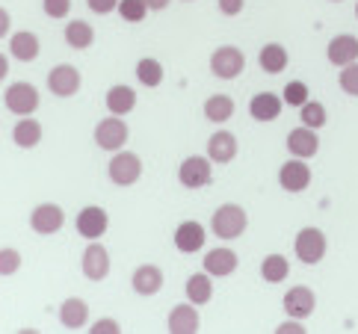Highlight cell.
<instances>
[{
    "label": "cell",
    "mask_w": 358,
    "mask_h": 334,
    "mask_svg": "<svg viewBox=\"0 0 358 334\" xmlns=\"http://www.w3.org/2000/svg\"><path fill=\"white\" fill-rule=\"evenodd\" d=\"M246 225H249V216L240 204H220L210 216V231L213 237L220 240H237L246 234Z\"/></svg>",
    "instance_id": "6da1fadb"
},
{
    "label": "cell",
    "mask_w": 358,
    "mask_h": 334,
    "mask_svg": "<svg viewBox=\"0 0 358 334\" xmlns=\"http://www.w3.org/2000/svg\"><path fill=\"white\" fill-rule=\"evenodd\" d=\"M127 139H131V127H127V122L122 119V115H107V119H101L95 124V145L101 151H110L116 154L127 145Z\"/></svg>",
    "instance_id": "7a4b0ae2"
},
{
    "label": "cell",
    "mask_w": 358,
    "mask_h": 334,
    "mask_svg": "<svg viewBox=\"0 0 358 334\" xmlns=\"http://www.w3.org/2000/svg\"><path fill=\"white\" fill-rule=\"evenodd\" d=\"M326 249H329L326 234L320 228H314V225L302 228L296 234V240H293V254H296L299 263H305V266H317L320 261L326 258Z\"/></svg>",
    "instance_id": "3957f363"
},
{
    "label": "cell",
    "mask_w": 358,
    "mask_h": 334,
    "mask_svg": "<svg viewBox=\"0 0 358 334\" xmlns=\"http://www.w3.org/2000/svg\"><path fill=\"white\" fill-rule=\"evenodd\" d=\"M107 177L116 187H134L139 177H143V157L134 151H124V148L116 151L107 166Z\"/></svg>",
    "instance_id": "277c9868"
},
{
    "label": "cell",
    "mask_w": 358,
    "mask_h": 334,
    "mask_svg": "<svg viewBox=\"0 0 358 334\" xmlns=\"http://www.w3.org/2000/svg\"><path fill=\"white\" fill-rule=\"evenodd\" d=\"M213 181V160L208 154H193V157H187L181 166H178V184L184 189H201Z\"/></svg>",
    "instance_id": "5b68a950"
},
{
    "label": "cell",
    "mask_w": 358,
    "mask_h": 334,
    "mask_svg": "<svg viewBox=\"0 0 358 334\" xmlns=\"http://www.w3.org/2000/svg\"><path fill=\"white\" fill-rule=\"evenodd\" d=\"M243 68H246V54L234 45H222L210 54V71L220 80H237Z\"/></svg>",
    "instance_id": "8992f818"
},
{
    "label": "cell",
    "mask_w": 358,
    "mask_h": 334,
    "mask_svg": "<svg viewBox=\"0 0 358 334\" xmlns=\"http://www.w3.org/2000/svg\"><path fill=\"white\" fill-rule=\"evenodd\" d=\"M3 104L12 115H33L39 110V89L27 80H18V83H9L6 92H3Z\"/></svg>",
    "instance_id": "52a82bcc"
},
{
    "label": "cell",
    "mask_w": 358,
    "mask_h": 334,
    "mask_svg": "<svg viewBox=\"0 0 358 334\" xmlns=\"http://www.w3.org/2000/svg\"><path fill=\"white\" fill-rule=\"evenodd\" d=\"M62 225H66V213H62V208L54 201L36 204L30 213V228H33V234H39V237H54Z\"/></svg>",
    "instance_id": "ba28073f"
},
{
    "label": "cell",
    "mask_w": 358,
    "mask_h": 334,
    "mask_svg": "<svg viewBox=\"0 0 358 334\" xmlns=\"http://www.w3.org/2000/svg\"><path fill=\"white\" fill-rule=\"evenodd\" d=\"M80 83H83L80 71L74 66H69V62H59V66H54L48 71V89L57 98H74L80 92Z\"/></svg>",
    "instance_id": "9c48e42d"
},
{
    "label": "cell",
    "mask_w": 358,
    "mask_h": 334,
    "mask_svg": "<svg viewBox=\"0 0 358 334\" xmlns=\"http://www.w3.org/2000/svg\"><path fill=\"white\" fill-rule=\"evenodd\" d=\"M278 184H281V189H285V192H290V196L305 192L311 187V166L305 160H299V157H290L287 163H281Z\"/></svg>",
    "instance_id": "30bf717a"
},
{
    "label": "cell",
    "mask_w": 358,
    "mask_h": 334,
    "mask_svg": "<svg viewBox=\"0 0 358 334\" xmlns=\"http://www.w3.org/2000/svg\"><path fill=\"white\" fill-rule=\"evenodd\" d=\"M110 252L107 246H101L98 240H89L86 252L80 254V273L89 278V281H104L110 275Z\"/></svg>",
    "instance_id": "8fae6325"
},
{
    "label": "cell",
    "mask_w": 358,
    "mask_h": 334,
    "mask_svg": "<svg viewBox=\"0 0 358 334\" xmlns=\"http://www.w3.org/2000/svg\"><path fill=\"white\" fill-rule=\"evenodd\" d=\"M74 228H78V234L83 240H101L107 234L110 228V216L104 208H98V204H89L78 213V219H74Z\"/></svg>",
    "instance_id": "7c38bea8"
},
{
    "label": "cell",
    "mask_w": 358,
    "mask_h": 334,
    "mask_svg": "<svg viewBox=\"0 0 358 334\" xmlns=\"http://www.w3.org/2000/svg\"><path fill=\"white\" fill-rule=\"evenodd\" d=\"M281 307H285V314L293 317V319H308L314 314V307H317V296H314V290L311 287H290L285 293V299H281Z\"/></svg>",
    "instance_id": "4fadbf2b"
},
{
    "label": "cell",
    "mask_w": 358,
    "mask_h": 334,
    "mask_svg": "<svg viewBox=\"0 0 358 334\" xmlns=\"http://www.w3.org/2000/svg\"><path fill=\"white\" fill-rule=\"evenodd\" d=\"M201 328V317H199V305H175L166 319V331L169 334H196Z\"/></svg>",
    "instance_id": "5bb4252c"
},
{
    "label": "cell",
    "mask_w": 358,
    "mask_h": 334,
    "mask_svg": "<svg viewBox=\"0 0 358 334\" xmlns=\"http://www.w3.org/2000/svg\"><path fill=\"white\" fill-rule=\"evenodd\" d=\"M204 240H208V231H204L201 222L187 219L175 228V249L181 254H196L204 249Z\"/></svg>",
    "instance_id": "9a60e30c"
},
{
    "label": "cell",
    "mask_w": 358,
    "mask_h": 334,
    "mask_svg": "<svg viewBox=\"0 0 358 334\" xmlns=\"http://www.w3.org/2000/svg\"><path fill=\"white\" fill-rule=\"evenodd\" d=\"M287 151H290V157H299V160H311L314 154L320 151V136L314 127H293V131L287 133Z\"/></svg>",
    "instance_id": "2e32d148"
},
{
    "label": "cell",
    "mask_w": 358,
    "mask_h": 334,
    "mask_svg": "<svg viewBox=\"0 0 358 334\" xmlns=\"http://www.w3.org/2000/svg\"><path fill=\"white\" fill-rule=\"evenodd\" d=\"M163 269L155 266V263H143V266H136L134 269V275H131V287L136 296H157V293L163 290Z\"/></svg>",
    "instance_id": "e0dca14e"
},
{
    "label": "cell",
    "mask_w": 358,
    "mask_h": 334,
    "mask_svg": "<svg viewBox=\"0 0 358 334\" xmlns=\"http://www.w3.org/2000/svg\"><path fill=\"white\" fill-rule=\"evenodd\" d=\"M237 266H240V254L228 246L210 249L204 254V273H210L213 278H228L231 273H237Z\"/></svg>",
    "instance_id": "ac0fdd59"
},
{
    "label": "cell",
    "mask_w": 358,
    "mask_h": 334,
    "mask_svg": "<svg viewBox=\"0 0 358 334\" xmlns=\"http://www.w3.org/2000/svg\"><path fill=\"white\" fill-rule=\"evenodd\" d=\"M326 59L331 62V66H338V68L350 66V62H358V38L350 36V33L335 36L326 45Z\"/></svg>",
    "instance_id": "d6986e66"
},
{
    "label": "cell",
    "mask_w": 358,
    "mask_h": 334,
    "mask_svg": "<svg viewBox=\"0 0 358 334\" xmlns=\"http://www.w3.org/2000/svg\"><path fill=\"white\" fill-rule=\"evenodd\" d=\"M281 110H285V101H281L275 92H258L249 101V115L255 122H261V124L275 122L281 115Z\"/></svg>",
    "instance_id": "ffe728a7"
},
{
    "label": "cell",
    "mask_w": 358,
    "mask_h": 334,
    "mask_svg": "<svg viewBox=\"0 0 358 334\" xmlns=\"http://www.w3.org/2000/svg\"><path fill=\"white\" fill-rule=\"evenodd\" d=\"M39 50H42L39 36L30 33V30H18V33L9 36V54H12V59L33 62L36 57H39Z\"/></svg>",
    "instance_id": "44dd1931"
},
{
    "label": "cell",
    "mask_w": 358,
    "mask_h": 334,
    "mask_svg": "<svg viewBox=\"0 0 358 334\" xmlns=\"http://www.w3.org/2000/svg\"><path fill=\"white\" fill-rule=\"evenodd\" d=\"M237 151H240V145H237V136L231 131H216L208 139V157L213 163H222V166L231 163L237 157Z\"/></svg>",
    "instance_id": "7402d4cb"
},
{
    "label": "cell",
    "mask_w": 358,
    "mask_h": 334,
    "mask_svg": "<svg viewBox=\"0 0 358 334\" xmlns=\"http://www.w3.org/2000/svg\"><path fill=\"white\" fill-rule=\"evenodd\" d=\"M42 124L33 119V115H21V119L15 122V127H12V143H15L18 148L24 151H33L36 145L42 143Z\"/></svg>",
    "instance_id": "603a6c76"
},
{
    "label": "cell",
    "mask_w": 358,
    "mask_h": 334,
    "mask_svg": "<svg viewBox=\"0 0 358 334\" xmlns=\"http://www.w3.org/2000/svg\"><path fill=\"white\" fill-rule=\"evenodd\" d=\"M59 323L62 328H83L89 323V305L80 296H69L59 302Z\"/></svg>",
    "instance_id": "cb8c5ba5"
},
{
    "label": "cell",
    "mask_w": 358,
    "mask_h": 334,
    "mask_svg": "<svg viewBox=\"0 0 358 334\" xmlns=\"http://www.w3.org/2000/svg\"><path fill=\"white\" fill-rule=\"evenodd\" d=\"M104 104H107V110H110L113 115H127V112H134V107H136V89L124 86V83L110 86L107 95H104Z\"/></svg>",
    "instance_id": "d4e9b609"
},
{
    "label": "cell",
    "mask_w": 358,
    "mask_h": 334,
    "mask_svg": "<svg viewBox=\"0 0 358 334\" xmlns=\"http://www.w3.org/2000/svg\"><path fill=\"white\" fill-rule=\"evenodd\" d=\"M287 62H290L287 48L278 45V42H266V45L261 48V54H258V66H261L266 74H281V71L287 68Z\"/></svg>",
    "instance_id": "484cf974"
},
{
    "label": "cell",
    "mask_w": 358,
    "mask_h": 334,
    "mask_svg": "<svg viewBox=\"0 0 358 334\" xmlns=\"http://www.w3.org/2000/svg\"><path fill=\"white\" fill-rule=\"evenodd\" d=\"M204 119L213 122V124H225V122H231V115H234V101L228 98V95H210L208 101H204Z\"/></svg>",
    "instance_id": "4316f807"
},
{
    "label": "cell",
    "mask_w": 358,
    "mask_h": 334,
    "mask_svg": "<svg viewBox=\"0 0 358 334\" xmlns=\"http://www.w3.org/2000/svg\"><path fill=\"white\" fill-rule=\"evenodd\" d=\"M213 275L210 273H196L187 278V302L193 305H208L213 299Z\"/></svg>",
    "instance_id": "83f0119b"
},
{
    "label": "cell",
    "mask_w": 358,
    "mask_h": 334,
    "mask_svg": "<svg viewBox=\"0 0 358 334\" xmlns=\"http://www.w3.org/2000/svg\"><path fill=\"white\" fill-rule=\"evenodd\" d=\"M66 45L74 50H86L95 45V30L89 21H69L66 24Z\"/></svg>",
    "instance_id": "f1b7e54d"
},
{
    "label": "cell",
    "mask_w": 358,
    "mask_h": 334,
    "mask_svg": "<svg viewBox=\"0 0 358 334\" xmlns=\"http://www.w3.org/2000/svg\"><path fill=\"white\" fill-rule=\"evenodd\" d=\"M287 275H290V261L285 254H266L261 263V278L266 284H281Z\"/></svg>",
    "instance_id": "f546056e"
},
{
    "label": "cell",
    "mask_w": 358,
    "mask_h": 334,
    "mask_svg": "<svg viewBox=\"0 0 358 334\" xmlns=\"http://www.w3.org/2000/svg\"><path fill=\"white\" fill-rule=\"evenodd\" d=\"M136 80L143 83V86H148V89H155V86H160L163 83V77H166V71H163V62L160 59H155V57H143L136 62Z\"/></svg>",
    "instance_id": "4dcf8cb0"
},
{
    "label": "cell",
    "mask_w": 358,
    "mask_h": 334,
    "mask_svg": "<svg viewBox=\"0 0 358 334\" xmlns=\"http://www.w3.org/2000/svg\"><path fill=\"white\" fill-rule=\"evenodd\" d=\"M299 119H302V124L305 127H314V131H320L326 122H329V112H326V107L320 104V101H305V104L299 107Z\"/></svg>",
    "instance_id": "1f68e13d"
},
{
    "label": "cell",
    "mask_w": 358,
    "mask_h": 334,
    "mask_svg": "<svg viewBox=\"0 0 358 334\" xmlns=\"http://www.w3.org/2000/svg\"><path fill=\"white\" fill-rule=\"evenodd\" d=\"M116 12L122 15V21H127V24H143L151 9H148L145 0H119Z\"/></svg>",
    "instance_id": "d6a6232c"
},
{
    "label": "cell",
    "mask_w": 358,
    "mask_h": 334,
    "mask_svg": "<svg viewBox=\"0 0 358 334\" xmlns=\"http://www.w3.org/2000/svg\"><path fill=\"white\" fill-rule=\"evenodd\" d=\"M308 95H311V92H308V86H305L302 80H290V83L285 86V92H281V101H285L287 107H296V110H299L305 101H308Z\"/></svg>",
    "instance_id": "836d02e7"
},
{
    "label": "cell",
    "mask_w": 358,
    "mask_h": 334,
    "mask_svg": "<svg viewBox=\"0 0 358 334\" xmlns=\"http://www.w3.org/2000/svg\"><path fill=\"white\" fill-rule=\"evenodd\" d=\"M338 86H341V92H347L350 98H358V62H350V66L341 68Z\"/></svg>",
    "instance_id": "e575fe53"
},
{
    "label": "cell",
    "mask_w": 358,
    "mask_h": 334,
    "mask_svg": "<svg viewBox=\"0 0 358 334\" xmlns=\"http://www.w3.org/2000/svg\"><path fill=\"white\" fill-rule=\"evenodd\" d=\"M21 252L18 249H12V246H3L0 249V275L9 278V275H15L18 269H21Z\"/></svg>",
    "instance_id": "d590c367"
},
{
    "label": "cell",
    "mask_w": 358,
    "mask_h": 334,
    "mask_svg": "<svg viewBox=\"0 0 358 334\" xmlns=\"http://www.w3.org/2000/svg\"><path fill=\"white\" fill-rule=\"evenodd\" d=\"M42 12L48 18H66L71 12V0H42Z\"/></svg>",
    "instance_id": "8d00e7d4"
},
{
    "label": "cell",
    "mask_w": 358,
    "mask_h": 334,
    "mask_svg": "<svg viewBox=\"0 0 358 334\" xmlns=\"http://www.w3.org/2000/svg\"><path fill=\"white\" fill-rule=\"evenodd\" d=\"M119 331H122V326H119V319H113V317H101L89 326V334H119Z\"/></svg>",
    "instance_id": "74e56055"
},
{
    "label": "cell",
    "mask_w": 358,
    "mask_h": 334,
    "mask_svg": "<svg viewBox=\"0 0 358 334\" xmlns=\"http://www.w3.org/2000/svg\"><path fill=\"white\" fill-rule=\"evenodd\" d=\"M89 12H95V15H110L113 9L119 6V0H86Z\"/></svg>",
    "instance_id": "f35d334b"
},
{
    "label": "cell",
    "mask_w": 358,
    "mask_h": 334,
    "mask_svg": "<svg viewBox=\"0 0 358 334\" xmlns=\"http://www.w3.org/2000/svg\"><path fill=\"white\" fill-rule=\"evenodd\" d=\"M243 6H246V0H220V12L228 18H234L243 12Z\"/></svg>",
    "instance_id": "ab89813d"
},
{
    "label": "cell",
    "mask_w": 358,
    "mask_h": 334,
    "mask_svg": "<svg viewBox=\"0 0 358 334\" xmlns=\"http://www.w3.org/2000/svg\"><path fill=\"white\" fill-rule=\"evenodd\" d=\"M278 334H305V328H302V319H287V323H281L278 328H275Z\"/></svg>",
    "instance_id": "60d3db41"
},
{
    "label": "cell",
    "mask_w": 358,
    "mask_h": 334,
    "mask_svg": "<svg viewBox=\"0 0 358 334\" xmlns=\"http://www.w3.org/2000/svg\"><path fill=\"white\" fill-rule=\"evenodd\" d=\"M9 30H12V18H9V12L0 6V38H6Z\"/></svg>",
    "instance_id": "b9f144b4"
},
{
    "label": "cell",
    "mask_w": 358,
    "mask_h": 334,
    "mask_svg": "<svg viewBox=\"0 0 358 334\" xmlns=\"http://www.w3.org/2000/svg\"><path fill=\"white\" fill-rule=\"evenodd\" d=\"M145 3H148V9H151V12H163L166 6L172 3V0H145Z\"/></svg>",
    "instance_id": "7bdbcfd3"
},
{
    "label": "cell",
    "mask_w": 358,
    "mask_h": 334,
    "mask_svg": "<svg viewBox=\"0 0 358 334\" xmlns=\"http://www.w3.org/2000/svg\"><path fill=\"white\" fill-rule=\"evenodd\" d=\"M6 74H9V57H6V54H0V83L6 80Z\"/></svg>",
    "instance_id": "ee69618b"
},
{
    "label": "cell",
    "mask_w": 358,
    "mask_h": 334,
    "mask_svg": "<svg viewBox=\"0 0 358 334\" xmlns=\"http://www.w3.org/2000/svg\"><path fill=\"white\" fill-rule=\"evenodd\" d=\"M355 18H358V3H355Z\"/></svg>",
    "instance_id": "f6af8a7d"
},
{
    "label": "cell",
    "mask_w": 358,
    "mask_h": 334,
    "mask_svg": "<svg viewBox=\"0 0 358 334\" xmlns=\"http://www.w3.org/2000/svg\"><path fill=\"white\" fill-rule=\"evenodd\" d=\"M331 3H341V0H331Z\"/></svg>",
    "instance_id": "bcb514c9"
},
{
    "label": "cell",
    "mask_w": 358,
    "mask_h": 334,
    "mask_svg": "<svg viewBox=\"0 0 358 334\" xmlns=\"http://www.w3.org/2000/svg\"><path fill=\"white\" fill-rule=\"evenodd\" d=\"M184 3H193V0H184Z\"/></svg>",
    "instance_id": "7dc6e473"
}]
</instances>
